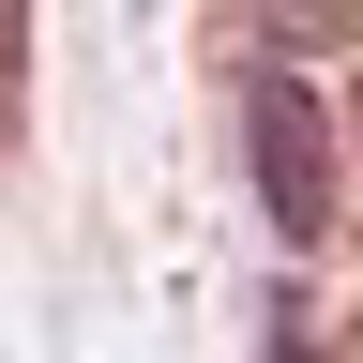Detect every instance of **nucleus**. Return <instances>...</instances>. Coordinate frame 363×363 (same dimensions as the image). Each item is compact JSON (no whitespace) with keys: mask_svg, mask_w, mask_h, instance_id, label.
<instances>
[{"mask_svg":"<svg viewBox=\"0 0 363 363\" xmlns=\"http://www.w3.org/2000/svg\"><path fill=\"white\" fill-rule=\"evenodd\" d=\"M242 182H257V212H272L288 257L333 242V212H348V136H333V106H318L303 76H242Z\"/></svg>","mask_w":363,"mask_h":363,"instance_id":"nucleus-1","label":"nucleus"},{"mask_svg":"<svg viewBox=\"0 0 363 363\" xmlns=\"http://www.w3.org/2000/svg\"><path fill=\"white\" fill-rule=\"evenodd\" d=\"M227 30H242V76H303L333 45H363V0H227Z\"/></svg>","mask_w":363,"mask_h":363,"instance_id":"nucleus-2","label":"nucleus"},{"mask_svg":"<svg viewBox=\"0 0 363 363\" xmlns=\"http://www.w3.org/2000/svg\"><path fill=\"white\" fill-rule=\"evenodd\" d=\"M0 136H16V91H0Z\"/></svg>","mask_w":363,"mask_h":363,"instance_id":"nucleus-3","label":"nucleus"},{"mask_svg":"<svg viewBox=\"0 0 363 363\" xmlns=\"http://www.w3.org/2000/svg\"><path fill=\"white\" fill-rule=\"evenodd\" d=\"M333 363H363V333H348V348H333Z\"/></svg>","mask_w":363,"mask_h":363,"instance_id":"nucleus-4","label":"nucleus"}]
</instances>
